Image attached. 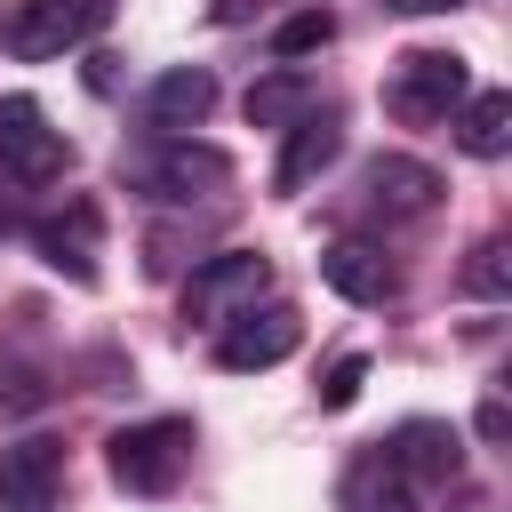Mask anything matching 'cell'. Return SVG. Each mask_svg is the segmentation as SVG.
<instances>
[{
  "label": "cell",
  "mask_w": 512,
  "mask_h": 512,
  "mask_svg": "<svg viewBox=\"0 0 512 512\" xmlns=\"http://www.w3.org/2000/svg\"><path fill=\"white\" fill-rule=\"evenodd\" d=\"M304 112H320V88H312L296 64H280V72H264V80L248 88V120H256V128H296Z\"/></svg>",
  "instance_id": "obj_17"
},
{
  "label": "cell",
  "mask_w": 512,
  "mask_h": 512,
  "mask_svg": "<svg viewBox=\"0 0 512 512\" xmlns=\"http://www.w3.org/2000/svg\"><path fill=\"white\" fill-rule=\"evenodd\" d=\"M296 344H304L296 304H248L240 320H224V336H216V368H224V376H256V368H280Z\"/></svg>",
  "instance_id": "obj_6"
},
{
  "label": "cell",
  "mask_w": 512,
  "mask_h": 512,
  "mask_svg": "<svg viewBox=\"0 0 512 512\" xmlns=\"http://www.w3.org/2000/svg\"><path fill=\"white\" fill-rule=\"evenodd\" d=\"M320 280L344 296V304H392V264H384V248H368V240H336V248H320Z\"/></svg>",
  "instance_id": "obj_13"
},
{
  "label": "cell",
  "mask_w": 512,
  "mask_h": 512,
  "mask_svg": "<svg viewBox=\"0 0 512 512\" xmlns=\"http://www.w3.org/2000/svg\"><path fill=\"white\" fill-rule=\"evenodd\" d=\"M360 200L384 208V216H424V208L440 200V176H432L424 160H408V152H376V160L360 168Z\"/></svg>",
  "instance_id": "obj_11"
},
{
  "label": "cell",
  "mask_w": 512,
  "mask_h": 512,
  "mask_svg": "<svg viewBox=\"0 0 512 512\" xmlns=\"http://www.w3.org/2000/svg\"><path fill=\"white\" fill-rule=\"evenodd\" d=\"M448 128H456V144H464L472 160H504V152H512V96H504V88H472V96L448 112Z\"/></svg>",
  "instance_id": "obj_16"
},
{
  "label": "cell",
  "mask_w": 512,
  "mask_h": 512,
  "mask_svg": "<svg viewBox=\"0 0 512 512\" xmlns=\"http://www.w3.org/2000/svg\"><path fill=\"white\" fill-rule=\"evenodd\" d=\"M88 32H96V0H16L0 24L8 56H24V64H48V56L80 48Z\"/></svg>",
  "instance_id": "obj_8"
},
{
  "label": "cell",
  "mask_w": 512,
  "mask_h": 512,
  "mask_svg": "<svg viewBox=\"0 0 512 512\" xmlns=\"http://www.w3.org/2000/svg\"><path fill=\"white\" fill-rule=\"evenodd\" d=\"M360 384H368V360H360V352H344V360L320 376V408H352V400H360Z\"/></svg>",
  "instance_id": "obj_20"
},
{
  "label": "cell",
  "mask_w": 512,
  "mask_h": 512,
  "mask_svg": "<svg viewBox=\"0 0 512 512\" xmlns=\"http://www.w3.org/2000/svg\"><path fill=\"white\" fill-rule=\"evenodd\" d=\"M392 16H440V8H464V0H384Z\"/></svg>",
  "instance_id": "obj_22"
},
{
  "label": "cell",
  "mask_w": 512,
  "mask_h": 512,
  "mask_svg": "<svg viewBox=\"0 0 512 512\" xmlns=\"http://www.w3.org/2000/svg\"><path fill=\"white\" fill-rule=\"evenodd\" d=\"M32 256H40L48 272H64L72 288H96V256H104V216H96V200L48 208V216L32 224Z\"/></svg>",
  "instance_id": "obj_7"
},
{
  "label": "cell",
  "mask_w": 512,
  "mask_h": 512,
  "mask_svg": "<svg viewBox=\"0 0 512 512\" xmlns=\"http://www.w3.org/2000/svg\"><path fill=\"white\" fill-rule=\"evenodd\" d=\"M472 424H480V440H488V448H496V440L512 432V416H504V400H480V416H472Z\"/></svg>",
  "instance_id": "obj_21"
},
{
  "label": "cell",
  "mask_w": 512,
  "mask_h": 512,
  "mask_svg": "<svg viewBox=\"0 0 512 512\" xmlns=\"http://www.w3.org/2000/svg\"><path fill=\"white\" fill-rule=\"evenodd\" d=\"M64 496V448L48 432H24L0 448V512H56Z\"/></svg>",
  "instance_id": "obj_9"
},
{
  "label": "cell",
  "mask_w": 512,
  "mask_h": 512,
  "mask_svg": "<svg viewBox=\"0 0 512 512\" xmlns=\"http://www.w3.org/2000/svg\"><path fill=\"white\" fill-rule=\"evenodd\" d=\"M464 288H472V296H488V304H504V296H512L504 240H480V248H472V264H464Z\"/></svg>",
  "instance_id": "obj_19"
},
{
  "label": "cell",
  "mask_w": 512,
  "mask_h": 512,
  "mask_svg": "<svg viewBox=\"0 0 512 512\" xmlns=\"http://www.w3.org/2000/svg\"><path fill=\"white\" fill-rule=\"evenodd\" d=\"M464 96H472V72H464L456 48H408V56H392V72H384V112L408 120V128L448 120Z\"/></svg>",
  "instance_id": "obj_3"
},
{
  "label": "cell",
  "mask_w": 512,
  "mask_h": 512,
  "mask_svg": "<svg viewBox=\"0 0 512 512\" xmlns=\"http://www.w3.org/2000/svg\"><path fill=\"white\" fill-rule=\"evenodd\" d=\"M0 168L16 184H56L72 168V144L64 128H48L40 96H0Z\"/></svg>",
  "instance_id": "obj_5"
},
{
  "label": "cell",
  "mask_w": 512,
  "mask_h": 512,
  "mask_svg": "<svg viewBox=\"0 0 512 512\" xmlns=\"http://www.w3.org/2000/svg\"><path fill=\"white\" fill-rule=\"evenodd\" d=\"M104 464L128 496H168L192 464V424L184 416H144V424H120L104 440Z\"/></svg>",
  "instance_id": "obj_2"
},
{
  "label": "cell",
  "mask_w": 512,
  "mask_h": 512,
  "mask_svg": "<svg viewBox=\"0 0 512 512\" xmlns=\"http://www.w3.org/2000/svg\"><path fill=\"white\" fill-rule=\"evenodd\" d=\"M384 456H392V472L400 480H456V464H464V440H456V424H400L392 440H384Z\"/></svg>",
  "instance_id": "obj_14"
},
{
  "label": "cell",
  "mask_w": 512,
  "mask_h": 512,
  "mask_svg": "<svg viewBox=\"0 0 512 512\" xmlns=\"http://www.w3.org/2000/svg\"><path fill=\"white\" fill-rule=\"evenodd\" d=\"M328 40H336V16H328V8H296V16L272 32V56L288 64V56H312V48H328Z\"/></svg>",
  "instance_id": "obj_18"
},
{
  "label": "cell",
  "mask_w": 512,
  "mask_h": 512,
  "mask_svg": "<svg viewBox=\"0 0 512 512\" xmlns=\"http://www.w3.org/2000/svg\"><path fill=\"white\" fill-rule=\"evenodd\" d=\"M0 224H8V208H0Z\"/></svg>",
  "instance_id": "obj_23"
},
{
  "label": "cell",
  "mask_w": 512,
  "mask_h": 512,
  "mask_svg": "<svg viewBox=\"0 0 512 512\" xmlns=\"http://www.w3.org/2000/svg\"><path fill=\"white\" fill-rule=\"evenodd\" d=\"M120 184L160 200V208H192V200L232 184V160L216 144H192V136H144V144L120 152Z\"/></svg>",
  "instance_id": "obj_1"
},
{
  "label": "cell",
  "mask_w": 512,
  "mask_h": 512,
  "mask_svg": "<svg viewBox=\"0 0 512 512\" xmlns=\"http://www.w3.org/2000/svg\"><path fill=\"white\" fill-rule=\"evenodd\" d=\"M216 112V72L208 64H176L144 88V136H184Z\"/></svg>",
  "instance_id": "obj_10"
},
{
  "label": "cell",
  "mask_w": 512,
  "mask_h": 512,
  "mask_svg": "<svg viewBox=\"0 0 512 512\" xmlns=\"http://www.w3.org/2000/svg\"><path fill=\"white\" fill-rule=\"evenodd\" d=\"M288 144H280V168H272V184L280 192H304L336 152H344V120H336V104H320V112H304L296 128H280Z\"/></svg>",
  "instance_id": "obj_12"
},
{
  "label": "cell",
  "mask_w": 512,
  "mask_h": 512,
  "mask_svg": "<svg viewBox=\"0 0 512 512\" xmlns=\"http://www.w3.org/2000/svg\"><path fill=\"white\" fill-rule=\"evenodd\" d=\"M336 512H416V480H400L392 456L368 448V456H352V472L336 480Z\"/></svg>",
  "instance_id": "obj_15"
},
{
  "label": "cell",
  "mask_w": 512,
  "mask_h": 512,
  "mask_svg": "<svg viewBox=\"0 0 512 512\" xmlns=\"http://www.w3.org/2000/svg\"><path fill=\"white\" fill-rule=\"evenodd\" d=\"M264 288H272V256H264V248H224V256L192 264V280H184V320H192V328H224V320H240Z\"/></svg>",
  "instance_id": "obj_4"
}]
</instances>
